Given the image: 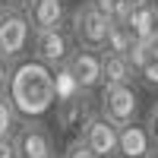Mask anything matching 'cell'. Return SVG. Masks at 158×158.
Returning a JSON list of instances; mask_svg holds the SVG:
<instances>
[{
    "label": "cell",
    "mask_w": 158,
    "mask_h": 158,
    "mask_svg": "<svg viewBox=\"0 0 158 158\" xmlns=\"http://www.w3.org/2000/svg\"><path fill=\"white\" fill-rule=\"evenodd\" d=\"M6 98L13 104V111L25 120L44 117L57 101V79L51 73V67H44L38 60H19L10 70Z\"/></svg>",
    "instance_id": "1"
},
{
    "label": "cell",
    "mask_w": 158,
    "mask_h": 158,
    "mask_svg": "<svg viewBox=\"0 0 158 158\" xmlns=\"http://www.w3.org/2000/svg\"><path fill=\"white\" fill-rule=\"evenodd\" d=\"M111 25H114V22L104 16V13H98V10L85 0V3H79V6L73 10V19H70V38H73V44L85 48V51H98V54H101L104 41H108Z\"/></svg>",
    "instance_id": "2"
},
{
    "label": "cell",
    "mask_w": 158,
    "mask_h": 158,
    "mask_svg": "<svg viewBox=\"0 0 158 158\" xmlns=\"http://www.w3.org/2000/svg\"><path fill=\"white\" fill-rule=\"evenodd\" d=\"M98 114L114 127H130L139 117V92L133 85H101Z\"/></svg>",
    "instance_id": "3"
},
{
    "label": "cell",
    "mask_w": 158,
    "mask_h": 158,
    "mask_svg": "<svg viewBox=\"0 0 158 158\" xmlns=\"http://www.w3.org/2000/svg\"><path fill=\"white\" fill-rule=\"evenodd\" d=\"M16 158H57L54 136L41 120H22L10 139Z\"/></svg>",
    "instance_id": "4"
},
{
    "label": "cell",
    "mask_w": 158,
    "mask_h": 158,
    "mask_svg": "<svg viewBox=\"0 0 158 158\" xmlns=\"http://www.w3.org/2000/svg\"><path fill=\"white\" fill-rule=\"evenodd\" d=\"M32 41V29L19 10H0V60H19Z\"/></svg>",
    "instance_id": "5"
},
{
    "label": "cell",
    "mask_w": 158,
    "mask_h": 158,
    "mask_svg": "<svg viewBox=\"0 0 158 158\" xmlns=\"http://www.w3.org/2000/svg\"><path fill=\"white\" fill-rule=\"evenodd\" d=\"M70 51H73V38L70 32H63V25L32 35V60L44 63V67H63Z\"/></svg>",
    "instance_id": "6"
},
{
    "label": "cell",
    "mask_w": 158,
    "mask_h": 158,
    "mask_svg": "<svg viewBox=\"0 0 158 158\" xmlns=\"http://www.w3.org/2000/svg\"><path fill=\"white\" fill-rule=\"evenodd\" d=\"M63 70L70 73V79L76 82L79 92H92V89H101V54L98 51H85V48H76L70 51Z\"/></svg>",
    "instance_id": "7"
},
{
    "label": "cell",
    "mask_w": 158,
    "mask_h": 158,
    "mask_svg": "<svg viewBox=\"0 0 158 158\" xmlns=\"http://www.w3.org/2000/svg\"><path fill=\"white\" fill-rule=\"evenodd\" d=\"M79 139L85 142V149L95 158H114L117 155V127L108 123L101 114H89L82 120V133Z\"/></svg>",
    "instance_id": "8"
},
{
    "label": "cell",
    "mask_w": 158,
    "mask_h": 158,
    "mask_svg": "<svg viewBox=\"0 0 158 158\" xmlns=\"http://www.w3.org/2000/svg\"><path fill=\"white\" fill-rule=\"evenodd\" d=\"M19 13L25 16V22H29V29H32V35H35V32L60 29L67 6H63V0H25Z\"/></svg>",
    "instance_id": "9"
},
{
    "label": "cell",
    "mask_w": 158,
    "mask_h": 158,
    "mask_svg": "<svg viewBox=\"0 0 158 158\" xmlns=\"http://www.w3.org/2000/svg\"><path fill=\"white\" fill-rule=\"evenodd\" d=\"M123 29L130 32L133 41H142V44H158V3H149L146 6H136L133 13L127 16Z\"/></svg>",
    "instance_id": "10"
},
{
    "label": "cell",
    "mask_w": 158,
    "mask_h": 158,
    "mask_svg": "<svg viewBox=\"0 0 158 158\" xmlns=\"http://www.w3.org/2000/svg\"><path fill=\"white\" fill-rule=\"evenodd\" d=\"M152 149L155 146L146 133V127H139V123L117 127V158H146Z\"/></svg>",
    "instance_id": "11"
},
{
    "label": "cell",
    "mask_w": 158,
    "mask_h": 158,
    "mask_svg": "<svg viewBox=\"0 0 158 158\" xmlns=\"http://www.w3.org/2000/svg\"><path fill=\"white\" fill-rule=\"evenodd\" d=\"M89 95L85 92H76L73 98H63L57 101V130L60 133H70V130L82 127V120L89 117Z\"/></svg>",
    "instance_id": "12"
},
{
    "label": "cell",
    "mask_w": 158,
    "mask_h": 158,
    "mask_svg": "<svg viewBox=\"0 0 158 158\" xmlns=\"http://www.w3.org/2000/svg\"><path fill=\"white\" fill-rule=\"evenodd\" d=\"M133 67L127 63V57L117 54H101V85H133Z\"/></svg>",
    "instance_id": "13"
},
{
    "label": "cell",
    "mask_w": 158,
    "mask_h": 158,
    "mask_svg": "<svg viewBox=\"0 0 158 158\" xmlns=\"http://www.w3.org/2000/svg\"><path fill=\"white\" fill-rule=\"evenodd\" d=\"M133 48V38H130V32L123 29V25H111V32H108V41H104L101 48V54H117V57H127V51Z\"/></svg>",
    "instance_id": "14"
},
{
    "label": "cell",
    "mask_w": 158,
    "mask_h": 158,
    "mask_svg": "<svg viewBox=\"0 0 158 158\" xmlns=\"http://www.w3.org/2000/svg\"><path fill=\"white\" fill-rule=\"evenodd\" d=\"M158 57V44H142V41H133V48L127 51V63L133 67V73L136 70H142L149 60H155Z\"/></svg>",
    "instance_id": "15"
},
{
    "label": "cell",
    "mask_w": 158,
    "mask_h": 158,
    "mask_svg": "<svg viewBox=\"0 0 158 158\" xmlns=\"http://www.w3.org/2000/svg\"><path fill=\"white\" fill-rule=\"evenodd\" d=\"M16 127H19V114L13 111V104H10L6 92H3L0 95V139H13Z\"/></svg>",
    "instance_id": "16"
},
{
    "label": "cell",
    "mask_w": 158,
    "mask_h": 158,
    "mask_svg": "<svg viewBox=\"0 0 158 158\" xmlns=\"http://www.w3.org/2000/svg\"><path fill=\"white\" fill-rule=\"evenodd\" d=\"M136 76L142 79V85H149V89H158V57L149 60L142 70H136Z\"/></svg>",
    "instance_id": "17"
},
{
    "label": "cell",
    "mask_w": 158,
    "mask_h": 158,
    "mask_svg": "<svg viewBox=\"0 0 158 158\" xmlns=\"http://www.w3.org/2000/svg\"><path fill=\"white\" fill-rule=\"evenodd\" d=\"M60 158H95V155H92V152L85 149V142L76 136V139H70V142H67V149H63V155H60Z\"/></svg>",
    "instance_id": "18"
},
{
    "label": "cell",
    "mask_w": 158,
    "mask_h": 158,
    "mask_svg": "<svg viewBox=\"0 0 158 158\" xmlns=\"http://www.w3.org/2000/svg\"><path fill=\"white\" fill-rule=\"evenodd\" d=\"M146 133L152 139V146H158V101L152 104V111H149V120H146Z\"/></svg>",
    "instance_id": "19"
},
{
    "label": "cell",
    "mask_w": 158,
    "mask_h": 158,
    "mask_svg": "<svg viewBox=\"0 0 158 158\" xmlns=\"http://www.w3.org/2000/svg\"><path fill=\"white\" fill-rule=\"evenodd\" d=\"M6 82H10V63L0 60V95L6 92Z\"/></svg>",
    "instance_id": "20"
},
{
    "label": "cell",
    "mask_w": 158,
    "mask_h": 158,
    "mask_svg": "<svg viewBox=\"0 0 158 158\" xmlns=\"http://www.w3.org/2000/svg\"><path fill=\"white\" fill-rule=\"evenodd\" d=\"M0 158H16V152H13L10 139H0Z\"/></svg>",
    "instance_id": "21"
},
{
    "label": "cell",
    "mask_w": 158,
    "mask_h": 158,
    "mask_svg": "<svg viewBox=\"0 0 158 158\" xmlns=\"http://www.w3.org/2000/svg\"><path fill=\"white\" fill-rule=\"evenodd\" d=\"M25 0H0V10H22Z\"/></svg>",
    "instance_id": "22"
},
{
    "label": "cell",
    "mask_w": 158,
    "mask_h": 158,
    "mask_svg": "<svg viewBox=\"0 0 158 158\" xmlns=\"http://www.w3.org/2000/svg\"><path fill=\"white\" fill-rule=\"evenodd\" d=\"M120 3H123L127 10H136V6H146V3H149V0H120Z\"/></svg>",
    "instance_id": "23"
},
{
    "label": "cell",
    "mask_w": 158,
    "mask_h": 158,
    "mask_svg": "<svg viewBox=\"0 0 158 158\" xmlns=\"http://www.w3.org/2000/svg\"><path fill=\"white\" fill-rule=\"evenodd\" d=\"M146 158H158V149H152V152H149V155H146Z\"/></svg>",
    "instance_id": "24"
},
{
    "label": "cell",
    "mask_w": 158,
    "mask_h": 158,
    "mask_svg": "<svg viewBox=\"0 0 158 158\" xmlns=\"http://www.w3.org/2000/svg\"><path fill=\"white\" fill-rule=\"evenodd\" d=\"M155 149H158V146H155Z\"/></svg>",
    "instance_id": "25"
}]
</instances>
